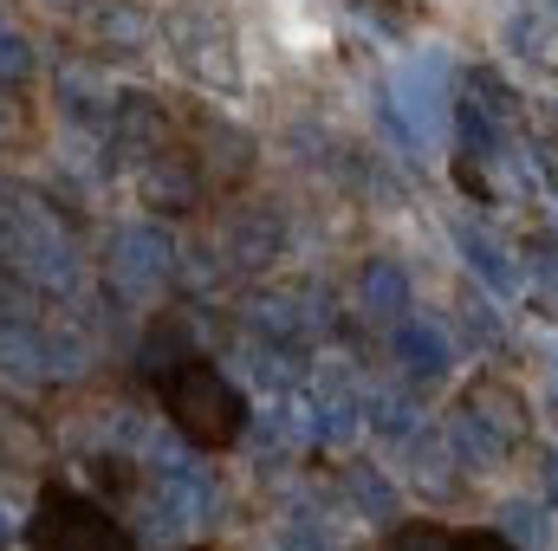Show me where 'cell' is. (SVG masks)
<instances>
[{
    "label": "cell",
    "mask_w": 558,
    "mask_h": 551,
    "mask_svg": "<svg viewBox=\"0 0 558 551\" xmlns=\"http://www.w3.org/2000/svg\"><path fill=\"white\" fill-rule=\"evenodd\" d=\"M162 403H169V421H175L195 448H228V441L247 428V403H241V390H234L215 364H195V357L169 377Z\"/></svg>",
    "instance_id": "cell-1"
},
{
    "label": "cell",
    "mask_w": 558,
    "mask_h": 551,
    "mask_svg": "<svg viewBox=\"0 0 558 551\" xmlns=\"http://www.w3.org/2000/svg\"><path fill=\"white\" fill-rule=\"evenodd\" d=\"M26 539L39 551H137L131 532H124L105 506H92V500H78V493H59V487L39 493V513H33V526H26Z\"/></svg>",
    "instance_id": "cell-2"
},
{
    "label": "cell",
    "mask_w": 558,
    "mask_h": 551,
    "mask_svg": "<svg viewBox=\"0 0 558 551\" xmlns=\"http://www.w3.org/2000/svg\"><path fill=\"white\" fill-rule=\"evenodd\" d=\"M162 33H169V52L189 65V78H202V85H221V91L241 78L234 33H228V20H215L208 7H175V13L162 20Z\"/></svg>",
    "instance_id": "cell-3"
},
{
    "label": "cell",
    "mask_w": 558,
    "mask_h": 551,
    "mask_svg": "<svg viewBox=\"0 0 558 551\" xmlns=\"http://www.w3.org/2000/svg\"><path fill=\"white\" fill-rule=\"evenodd\" d=\"M169 260H175V247L156 228H124L118 247H111V285L131 292V298H149V292H162Z\"/></svg>",
    "instance_id": "cell-4"
},
{
    "label": "cell",
    "mask_w": 558,
    "mask_h": 551,
    "mask_svg": "<svg viewBox=\"0 0 558 551\" xmlns=\"http://www.w3.org/2000/svg\"><path fill=\"white\" fill-rule=\"evenodd\" d=\"M202 513H208V480L202 474H162V487L149 493V532L156 539H182V532H195L202 526Z\"/></svg>",
    "instance_id": "cell-5"
},
{
    "label": "cell",
    "mask_w": 558,
    "mask_h": 551,
    "mask_svg": "<svg viewBox=\"0 0 558 551\" xmlns=\"http://www.w3.org/2000/svg\"><path fill=\"white\" fill-rule=\"evenodd\" d=\"M461 409H468V441H481V448H494V454L526 434V409H520L513 390H500V383H474Z\"/></svg>",
    "instance_id": "cell-6"
},
{
    "label": "cell",
    "mask_w": 558,
    "mask_h": 551,
    "mask_svg": "<svg viewBox=\"0 0 558 551\" xmlns=\"http://www.w3.org/2000/svg\"><path fill=\"white\" fill-rule=\"evenodd\" d=\"M162 137H169V118H162V105L131 91V98L118 105V118H111V143H118L131 162H149V156H162Z\"/></svg>",
    "instance_id": "cell-7"
},
{
    "label": "cell",
    "mask_w": 558,
    "mask_h": 551,
    "mask_svg": "<svg viewBox=\"0 0 558 551\" xmlns=\"http://www.w3.org/2000/svg\"><path fill=\"white\" fill-rule=\"evenodd\" d=\"M59 105L78 118V124H111L118 118V105H111V91L85 72V65H72V72H59Z\"/></svg>",
    "instance_id": "cell-8"
},
{
    "label": "cell",
    "mask_w": 558,
    "mask_h": 551,
    "mask_svg": "<svg viewBox=\"0 0 558 551\" xmlns=\"http://www.w3.org/2000/svg\"><path fill=\"white\" fill-rule=\"evenodd\" d=\"M397 351H403V370L410 377H441L448 370V338L435 325H403L397 331Z\"/></svg>",
    "instance_id": "cell-9"
},
{
    "label": "cell",
    "mask_w": 558,
    "mask_h": 551,
    "mask_svg": "<svg viewBox=\"0 0 558 551\" xmlns=\"http://www.w3.org/2000/svg\"><path fill=\"white\" fill-rule=\"evenodd\" d=\"M143 201H149V208H195V175H189L182 162H156V156H149V169H143Z\"/></svg>",
    "instance_id": "cell-10"
},
{
    "label": "cell",
    "mask_w": 558,
    "mask_h": 551,
    "mask_svg": "<svg viewBox=\"0 0 558 551\" xmlns=\"http://www.w3.org/2000/svg\"><path fill=\"white\" fill-rule=\"evenodd\" d=\"M357 298H364V311H371V318H397V311L410 305V279L397 273V267H364Z\"/></svg>",
    "instance_id": "cell-11"
},
{
    "label": "cell",
    "mask_w": 558,
    "mask_h": 551,
    "mask_svg": "<svg viewBox=\"0 0 558 551\" xmlns=\"http://www.w3.org/2000/svg\"><path fill=\"white\" fill-rule=\"evenodd\" d=\"M98 39H105L111 52H137L143 39H149V20H143L137 7L111 0V7H98Z\"/></svg>",
    "instance_id": "cell-12"
},
{
    "label": "cell",
    "mask_w": 558,
    "mask_h": 551,
    "mask_svg": "<svg viewBox=\"0 0 558 551\" xmlns=\"http://www.w3.org/2000/svg\"><path fill=\"white\" fill-rule=\"evenodd\" d=\"M189 364V338L169 325V331H156L149 344H143V377H175Z\"/></svg>",
    "instance_id": "cell-13"
},
{
    "label": "cell",
    "mask_w": 558,
    "mask_h": 551,
    "mask_svg": "<svg viewBox=\"0 0 558 551\" xmlns=\"http://www.w3.org/2000/svg\"><path fill=\"white\" fill-rule=\"evenodd\" d=\"M26 78H33V46L13 26H0V85H26Z\"/></svg>",
    "instance_id": "cell-14"
},
{
    "label": "cell",
    "mask_w": 558,
    "mask_h": 551,
    "mask_svg": "<svg viewBox=\"0 0 558 551\" xmlns=\"http://www.w3.org/2000/svg\"><path fill=\"white\" fill-rule=\"evenodd\" d=\"M384 551H454V532H441V526H410V532H397Z\"/></svg>",
    "instance_id": "cell-15"
},
{
    "label": "cell",
    "mask_w": 558,
    "mask_h": 551,
    "mask_svg": "<svg viewBox=\"0 0 558 551\" xmlns=\"http://www.w3.org/2000/svg\"><path fill=\"white\" fill-rule=\"evenodd\" d=\"M351 493H357V500H364V506H377V519H384V513H390V487H384V480H377V474H351Z\"/></svg>",
    "instance_id": "cell-16"
},
{
    "label": "cell",
    "mask_w": 558,
    "mask_h": 551,
    "mask_svg": "<svg viewBox=\"0 0 558 551\" xmlns=\"http://www.w3.org/2000/svg\"><path fill=\"white\" fill-rule=\"evenodd\" d=\"M454 551H513V546H500L494 532H474V539H454Z\"/></svg>",
    "instance_id": "cell-17"
},
{
    "label": "cell",
    "mask_w": 558,
    "mask_h": 551,
    "mask_svg": "<svg viewBox=\"0 0 558 551\" xmlns=\"http://www.w3.org/2000/svg\"><path fill=\"white\" fill-rule=\"evenodd\" d=\"M39 7H52V13H78L85 0H39Z\"/></svg>",
    "instance_id": "cell-18"
},
{
    "label": "cell",
    "mask_w": 558,
    "mask_h": 551,
    "mask_svg": "<svg viewBox=\"0 0 558 551\" xmlns=\"http://www.w3.org/2000/svg\"><path fill=\"white\" fill-rule=\"evenodd\" d=\"M0 546H7V513H0Z\"/></svg>",
    "instance_id": "cell-19"
}]
</instances>
